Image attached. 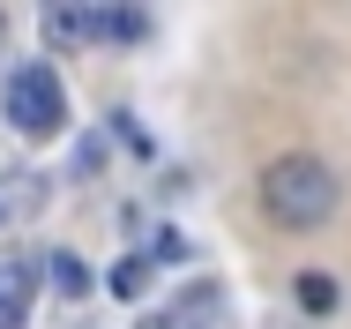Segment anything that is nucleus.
Returning <instances> with one entry per match:
<instances>
[{"label": "nucleus", "mask_w": 351, "mask_h": 329, "mask_svg": "<svg viewBox=\"0 0 351 329\" xmlns=\"http://www.w3.org/2000/svg\"><path fill=\"white\" fill-rule=\"evenodd\" d=\"M337 172L322 165V157H306V150H291L277 157L269 172H262V209H269V225L284 232H314V225H329L337 217Z\"/></svg>", "instance_id": "obj_1"}, {"label": "nucleus", "mask_w": 351, "mask_h": 329, "mask_svg": "<svg viewBox=\"0 0 351 329\" xmlns=\"http://www.w3.org/2000/svg\"><path fill=\"white\" fill-rule=\"evenodd\" d=\"M0 113H8V128L30 135V142H45V135L68 128V90H60V75L45 60H23L8 82H0Z\"/></svg>", "instance_id": "obj_2"}, {"label": "nucleus", "mask_w": 351, "mask_h": 329, "mask_svg": "<svg viewBox=\"0 0 351 329\" xmlns=\"http://www.w3.org/2000/svg\"><path fill=\"white\" fill-rule=\"evenodd\" d=\"M210 322H217V284H195V292H180L172 307L142 315L135 329H210Z\"/></svg>", "instance_id": "obj_3"}, {"label": "nucleus", "mask_w": 351, "mask_h": 329, "mask_svg": "<svg viewBox=\"0 0 351 329\" xmlns=\"http://www.w3.org/2000/svg\"><path fill=\"white\" fill-rule=\"evenodd\" d=\"M38 202H45V172H30V165H8V172H0V232H8V225H23Z\"/></svg>", "instance_id": "obj_4"}, {"label": "nucleus", "mask_w": 351, "mask_h": 329, "mask_svg": "<svg viewBox=\"0 0 351 329\" xmlns=\"http://www.w3.org/2000/svg\"><path fill=\"white\" fill-rule=\"evenodd\" d=\"M30 292H38V269L23 262V255H8V262H0V329L30 322Z\"/></svg>", "instance_id": "obj_5"}, {"label": "nucleus", "mask_w": 351, "mask_h": 329, "mask_svg": "<svg viewBox=\"0 0 351 329\" xmlns=\"http://www.w3.org/2000/svg\"><path fill=\"white\" fill-rule=\"evenodd\" d=\"M97 38V8H45V45H90Z\"/></svg>", "instance_id": "obj_6"}, {"label": "nucleus", "mask_w": 351, "mask_h": 329, "mask_svg": "<svg viewBox=\"0 0 351 329\" xmlns=\"http://www.w3.org/2000/svg\"><path fill=\"white\" fill-rule=\"evenodd\" d=\"M299 307H306V315H329V307H337V284H329L322 269H306V277H299Z\"/></svg>", "instance_id": "obj_7"}, {"label": "nucleus", "mask_w": 351, "mask_h": 329, "mask_svg": "<svg viewBox=\"0 0 351 329\" xmlns=\"http://www.w3.org/2000/svg\"><path fill=\"white\" fill-rule=\"evenodd\" d=\"M149 269H157V262H149V255H128V262L112 269V292H120V299H135L142 284H149Z\"/></svg>", "instance_id": "obj_8"}, {"label": "nucleus", "mask_w": 351, "mask_h": 329, "mask_svg": "<svg viewBox=\"0 0 351 329\" xmlns=\"http://www.w3.org/2000/svg\"><path fill=\"white\" fill-rule=\"evenodd\" d=\"M53 284H60V292H82V262H75V255H53Z\"/></svg>", "instance_id": "obj_9"}, {"label": "nucleus", "mask_w": 351, "mask_h": 329, "mask_svg": "<svg viewBox=\"0 0 351 329\" xmlns=\"http://www.w3.org/2000/svg\"><path fill=\"white\" fill-rule=\"evenodd\" d=\"M149 262H187V240H180V232H157V255H149Z\"/></svg>", "instance_id": "obj_10"}, {"label": "nucleus", "mask_w": 351, "mask_h": 329, "mask_svg": "<svg viewBox=\"0 0 351 329\" xmlns=\"http://www.w3.org/2000/svg\"><path fill=\"white\" fill-rule=\"evenodd\" d=\"M0 45H8V15H0Z\"/></svg>", "instance_id": "obj_11"}]
</instances>
